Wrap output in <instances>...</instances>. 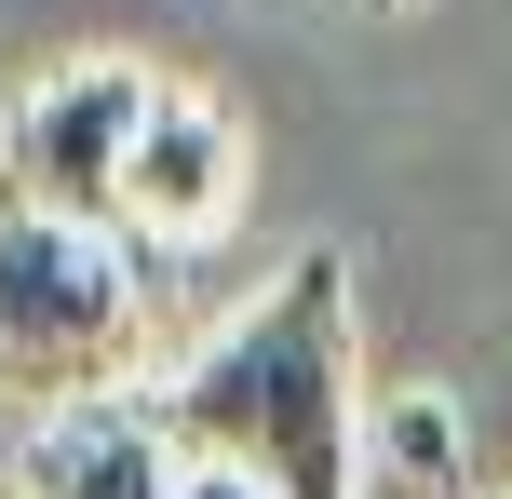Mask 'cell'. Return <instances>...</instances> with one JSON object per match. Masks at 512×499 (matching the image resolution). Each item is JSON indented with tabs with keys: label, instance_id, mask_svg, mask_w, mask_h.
Wrapping results in <instances>:
<instances>
[{
	"label": "cell",
	"instance_id": "1",
	"mask_svg": "<svg viewBox=\"0 0 512 499\" xmlns=\"http://www.w3.org/2000/svg\"><path fill=\"white\" fill-rule=\"evenodd\" d=\"M176 459H230L283 499H364V338H351V257L297 243L283 284L230 311L176 378H162Z\"/></svg>",
	"mask_w": 512,
	"mask_h": 499
},
{
	"label": "cell",
	"instance_id": "2",
	"mask_svg": "<svg viewBox=\"0 0 512 499\" xmlns=\"http://www.w3.org/2000/svg\"><path fill=\"white\" fill-rule=\"evenodd\" d=\"M162 338V257L108 216L0 203V392L14 405H108Z\"/></svg>",
	"mask_w": 512,
	"mask_h": 499
},
{
	"label": "cell",
	"instance_id": "3",
	"mask_svg": "<svg viewBox=\"0 0 512 499\" xmlns=\"http://www.w3.org/2000/svg\"><path fill=\"white\" fill-rule=\"evenodd\" d=\"M149 95H162L149 54H68V68H41L14 95V122H0V203L108 216V230H122V162H135Z\"/></svg>",
	"mask_w": 512,
	"mask_h": 499
},
{
	"label": "cell",
	"instance_id": "4",
	"mask_svg": "<svg viewBox=\"0 0 512 499\" xmlns=\"http://www.w3.org/2000/svg\"><path fill=\"white\" fill-rule=\"evenodd\" d=\"M122 230L149 243L162 270L216 257L243 230V122L203 95V81H162L149 122H135V162H122Z\"/></svg>",
	"mask_w": 512,
	"mask_h": 499
},
{
	"label": "cell",
	"instance_id": "5",
	"mask_svg": "<svg viewBox=\"0 0 512 499\" xmlns=\"http://www.w3.org/2000/svg\"><path fill=\"white\" fill-rule=\"evenodd\" d=\"M14 499H176V432H162L149 392L108 405H54L14 459Z\"/></svg>",
	"mask_w": 512,
	"mask_h": 499
},
{
	"label": "cell",
	"instance_id": "6",
	"mask_svg": "<svg viewBox=\"0 0 512 499\" xmlns=\"http://www.w3.org/2000/svg\"><path fill=\"white\" fill-rule=\"evenodd\" d=\"M364 499H472L459 486V419H445L432 392L378 405V473H364Z\"/></svg>",
	"mask_w": 512,
	"mask_h": 499
},
{
	"label": "cell",
	"instance_id": "7",
	"mask_svg": "<svg viewBox=\"0 0 512 499\" xmlns=\"http://www.w3.org/2000/svg\"><path fill=\"white\" fill-rule=\"evenodd\" d=\"M176 499H283V486H256V473H230V459H176Z\"/></svg>",
	"mask_w": 512,
	"mask_h": 499
},
{
	"label": "cell",
	"instance_id": "8",
	"mask_svg": "<svg viewBox=\"0 0 512 499\" xmlns=\"http://www.w3.org/2000/svg\"><path fill=\"white\" fill-rule=\"evenodd\" d=\"M364 14H405V0H364Z\"/></svg>",
	"mask_w": 512,
	"mask_h": 499
}]
</instances>
